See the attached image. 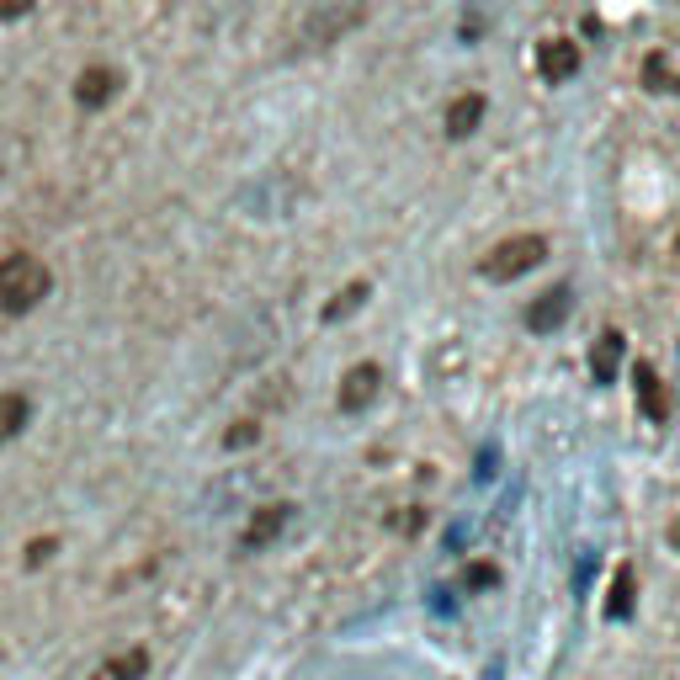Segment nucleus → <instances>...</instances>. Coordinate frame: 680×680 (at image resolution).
<instances>
[{"instance_id": "1", "label": "nucleus", "mask_w": 680, "mask_h": 680, "mask_svg": "<svg viewBox=\"0 0 680 680\" xmlns=\"http://www.w3.org/2000/svg\"><path fill=\"white\" fill-rule=\"evenodd\" d=\"M54 288L48 267L37 256H6L0 261V314H28Z\"/></svg>"}, {"instance_id": "2", "label": "nucleus", "mask_w": 680, "mask_h": 680, "mask_svg": "<svg viewBox=\"0 0 680 680\" xmlns=\"http://www.w3.org/2000/svg\"><path fill=\"white\" fill-rule=\"evenodd\" d=\"M367 0H320V11L298 28V54H320L330 43H341L352 28H361Z\"/></svg>"}, {"instance_id": "3", "label": "nucleus", "mask_w": 680, "mask_h": 680, "mask_svg": "<svg viewBox=\"0 0 680 680\" xmlns=\"http://www.w3.org/2000/svg\"><path fill=\"white\" fill-rule=\"evenodd\" d=\"M548 261V239L542 235H516V239H500L484 261H478V277H489V282H516V277H527L532 267Z\"/></svg>"}, {"instance_id": "4", "label": "nucleus", "mask_w": 680, "mask_h": 680, "mask_svg": "<svg viewBox=\"0 0 680 680\" xmlns=\"http://www.w3.org/2000/svg\"><path fill=\"white\" fill-rule=\"evenodd\" d=\"M378 393H384V367H378V361H356L352 373L341 378L335 404H341V414H361V410H373Z\"/></svg>"}, {"instance_id": "5", "label": "nucleus", "mask_w": 680, "mask_h": 680, "mask_svg": "<svg viewBox=\"0 0 680 680\" xmlns=\"http://www.w3.org/2000/svg\"><path fill=\"white\" fill-rule=\"evenodd\" d=\"M288 521H293V505L288 500L261 505V510L245 521V532H239V553H261V548H271L277 537L288 532Z\"/></svg>"}, {"instance_id": "6", "label": "nucleus", "mask_w": 680, "mask_h": 680, "mask_svg": "<svg viewBox=\"0 0 680 680\" xmlns=\"http://www.w3.org/2000/svg\"><path fill=\"white\" fill-rule=\"evenodd\" d=\"M537 75H542L548 86L574 80V75H580V43H569V37H548V43L537 48Z\"/></svg>"}, {"instance_id": "7", "label": "nucleus", "mask_w": 680, "mask_h": 680, "mask_svg": "<svg viewBox=\"0 0 680 680\" xmlns=\"http://www.w3.org/2000/svg\"><path fill=\"white\" fill-rule=\"evenodd\" d=\"M569 309H574V293H569V288H553V293L532 298V309H527V330H532V335H553V330L569 320Z\"/></svg>"}, {"instance_id": "8", "label": "nucleus", "mask_w": 680, "mask_h": 680, "mask_svg": "<svg viewBox=\"0 0 680 680\" xmlns=\"http://www.w3.org/2000/svg\"><path fill=\"white\" fill-rule=\"evenodd\" d=\"M633 388H638V404H644V414H649L654 425H665V420H670V388L659 384V373H654L649 361H638V367H633Z\"/></svg>"}, {"instance_id": "9", "label": "nucleus", "mask_w": 680, "mask_h": 680, "mask_svg": "<svg viewBox=\"0 0 680 680\" xmlns=\"http://www.w3.org/2000/svg\"><path fill=\"white\" fill-rule=\"evenodd\" d=\"M112 96H118V69H107V64H90V69H80V80H75V101H80L86 112L107 107Z\"/></svg>"}, {"instance_id": "10", "label": "nucleus", "mask_w": 680, "mask_h": 680, "mask_svg": "<svg viewBox=\"0 0 680 680\" xmlns=\"http://www.w3.org/2000/svg\"><path fill=\"white\" fill-rule=\"evenodd\" d=\"M484 112H489V101H484L478 90H463V96H452V107H446V139H468V133H478Z\"/></svg>"}, {"instance_id": "11", "label": "nucleus", "mask_w": 680, "mask_h": 680, "mask_svg": "<svg viewBox=\"0 0 680 680\" xmlns=\"http://www.w3.org/2000/svg\"><path fill=\"white\" fill-rule=\"evenodd\" d=\"M144 676H149V649H122L90 670V680H144Z\"/></svg>"}, {"instance_id": "12", "label": "nucleus", "mask_w": 680, "mask_h": 680, "mask_svg": "<svg viewBox=\"0 0 680 680\" xmlns=\"http://www.w3.org/2000/svg\"><path fill=\"white\" fill-rule=\"evenodd\" d=\"M617 367H622V330H606V335L591 346V378L595 384H612Z\"/></svg>"}, {"instance_id": "13", "label": "nucleus", "mask_w": 680, "mask_h": 680, "mask_svg": "<svg viewBox=\"0 0 680 680\" xmlns=\"http://www.w3.org/2000/svg\"><path fill=\"white\" fill-rule=\"evenodd\" d=\"M633 606H638V569H633V563H622L617 585H612V601H606V617L627 622V617H633Z\"/></svg>"}, {"instance_id": "14", "label": "nucleus", "mask_w": 680, "mask_h": 680, "mask_svg": "<svg viewBox=\"0 0 680 680\" xmlns=\"http://www.w3.org/2000/svg\"><path fill=\"white\" fill-rule=\"evenodd\" d=\"M28 420H32V399H28V393H0V446L17 442Z\"/></svg>"}, {"instance_id": "15", "label": "nucleus", "mask_w": 680, "mask_h": 680, "mask_svg": "<svg viewBox=\"0 0 680 680\" xmlns=\"http://www.w3.org/2000/svg\"><path fill=\"white\" fill-rule=\"evenodd\" d=\"M644 86L649 90H680V69H670V54L654 48L649 64H644Z\"/></svg>"}, {"instance_id": "16", "label": "nucleus", "mask_w": 680, "mask_h": 680, "mask_svg": "<svg viewBox=\"0 0 680 680\" xmlns=\"http://www.w3.org/2000/svg\"><path fill=\"white\" fill-rule=\"evenodd\" d=\"M367 293H373L367 282H352V288H346V293L335 298V303H325V325H335V320H346V314H356V309L367 303Z\"/></svg>"}, {"instance_id": "17", "label": "nucleus", "mask_w": 680, "mask_h": 680, "mask_svg": "<svg viewBox=\"0 0 680 680\" xmlns=\"http://www.w3.org/2000/svg\"><path fill=\"white\" fill-rule=\"evenodd\" d=\"M250 442H261V425H256V420H235V425L224 431V446H229V452H239V446H250Z\"/></svg>"}, {"instance_id": "18", "label": "nucleus", "mask_w": 680, "mask_h": 680, "mask_svg": "<svg viewBox=\"0 0 680 680\" xmlns=\"http://www.w3.org/2000/svg\"><path fill=\"white\" fill-rule=\"evenodd\" d=\"M495 580H500V569H495V563H474V569L463 574V585H468V591H489Z\"/></svg>"}, {"instance_id": "19", "label": "nucleus", "mask_w": 680, "mask_h": 680, "mask_svg": "<svg viewBox=\"0 0 680 680\" xmlns=\"http://www.w3.org/2000/svg\"><path fill=\"white\" fill-rule=\"evenodd\" d=\"M48 553H54V542H48V537H37V542L28 548V563H43Z\"/></svg>"}, {"instance_id": "20", "label": "nucleus", "mask_w": 680, "mask_h": 680, "mask_svg": "<svg viewBox=\"0 0 680 680\" xmlns=\"http://www.w3.org/2000/svg\"><path fill=\"white\" fill-rule=\"evenodd\" d=\"M22 11H32V0H0V17H22Z\"/></svg>"}, {"instance_id": "21", "label": "nucleus", "mask_w": 680, "mask_h": 680, "mask_svg": "<svg viewBox=\"0 0 680 680\" xmlns=\"http://www.w3.org/2000/svg\"><path fill=\"white\" fill-rule=\"evenodd\" d=\"M670 548H676V553H680V516H676V521H670Z\"/></svg>"}, {"instance_id": "22", "label": "nucleus", "mask_w": 680, "mask_h": 680, "mask_svg": "<svg viewBox=\"0 0 680 680\" xmlns=\"http://www.w3.org/2000/svg\"><path fill=\"white\" fill-rule=\"evenodd\" d=\"M676 250H680V235H676Z\"/></svg>"}]
</instances>
